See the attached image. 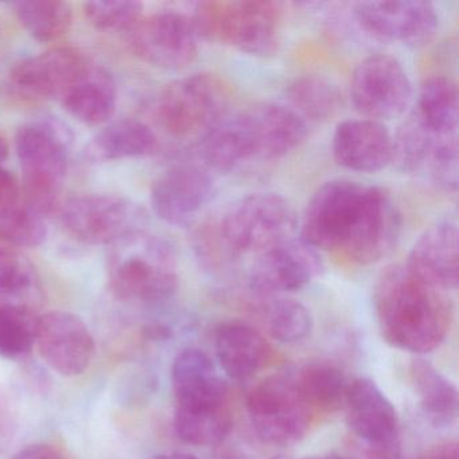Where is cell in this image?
Returning <instances> with one entry per match:
<instances>
[{"label":"cell","mask_w":459,"mask_h":459,"mask_svg":"<svg viewBox=\"0 0 459 459\" xmlns=\"http://www.w3.org/2000/svg\"><path fill=\"white\" fill-rule=\"evenodd\" d=\"M290 108L306 123H322L337 117L342 108V93L329 77L303 74L287 88Z\"/></svg>","instance_id":"83f0119b"},{"label":"cell","mask_w":459,"mask_h":459,"mask_svg":"<svg viewBox=\"0 0 459 459\" xmlns=\"http://www.w3.org/2000/svg\"><path fill=\"white\" fill-rule=\"evenodd\" d=\"M23 204L22 186L17 177L0 166V220Z\"/></svg>","instance_id":"74e56055"},{"label":"cell","mask_w":459,"mask_h":459,"mask_svg":"<svg viewBox=\"0 0 459 459\" xmlns=\"http://www.w3.org/2000/svg\"><path fill=\"white\" fill-rule=\"evenodd\" d=\"M112 247L108 276L117 297L134 302L160 303L176 294L178 267L168 241L141 230Z\"/></svg>","instance_id":"8992f818"},{"label":"cell","mask_w":459,"mask_h":459,"mask_svg":"<svg viewBox=\"0 0 459 459\" xmlns=\"http://www.w3.org/2000/svg\"><path fill=\"white\" fill-rule=\"evenodd\" d=\"M34 346L41 359L64 377L82 375L95 356V338L76 314L49 311L37 316Z\"/></svg>","instance_id":"e0dca14e"},{"label":"cell","mask_w":459,"mask_h":459,"mask_svg":"<svg viewBox=\"0 0 459 459\" xmlns=\"http://www.w3.org/2000/svg\"><path fill=\"white\" fill-rule=\"evenodd\" d=\"M66 232L90 246L115 244L141 230L144 213L141 206L114 195H88L71 198L61 209Z\"/></svg>","instance_id":"4fadbf2b"},{"label":"cell","mask_w":459,"mask_h":459,"mask_svg":"<svg viewBox=\"0 0 459 459\" xmlns=\"http://www.w3.org/2000/svg\"><path fill=\"white\" fill-rule=\"evenodd\" d=\"M18 20L39 42H53L68 33L72 26L71 4L60 0H23L13 4Z\"/></svg>","instance_id":"f546056e"},{"label":"cell","mask_w":459,"mask_h":459,"mask_svg":"<svg viewBox=\"0 0 459 459\" xmlns=\"http://www.w3.org/2000/svg\"><path fill=\"white\" fill-rule=\"evenodd\" d=\"M321 459H353L349 456L338 455V454H329V455L321 456Z\"/></svg>","instance_id":"ee69618b"},{"label":"cell","mask_w":459,"mask_h":459,"mask_svg":"<svg viewBox=\"0 0 459 459\" xmlns=\"http://www.w3.org/2000/svg\"><path fill=\"white\" fill-rule=\"evenodd\" d=\"M230 85L213 74H195L170 82L157 101L163 130L176 138H203L228 117Z\"/></svg>","instance_id":"52a82bcc"},{"label":"cell","mask_w":459,"mask_h":459,"mask_svg":"<svg viewBox=\"0 0 459 459\" xmlns=\"http://www.w3.org/2000/svg\"><path fill=\"white\" fill-rule=\"evenodd\" d=\"M193 248L204 267L211 271L230 270L238 260L225 244L217 221H204L195 228Z\"/></svg>","instance_id":"e575fe53"},{"label":"cell","mask_w":459,"mask_h":459,"mask_svg":"<svg viewBox=\"0 0 459 459\" xmlns=\"http://www.w3.org/2000/svg\"><path fill=\"white\" fill-rule=\"evenodd\" d=\"M45 217L23 201L20 208L0 220V238L10 246L34 248L47 238Z\"/></svg>","instance_id":"836d02e7"},{"label":"cell","mask_w":459,"mask_h":459,"mask_svg":"<svg viewBox=\"0 0 459 459\" xmlns=\"http://www.w3.org/2000/svg\"><path fill=\"white\" fill-rule=\"evenodd\" d=\"M459 93L456 82L447 76H431L419 88L415 117L437 136H456L459 120Z\"/></svg>","instance_id":"484cf974"},{"label":"cell","mask_w":459,"mask_h":459,"mask_svg":"<svg viewBox=\"0 0 459 459\" xmlns=\"http://www.w3.org/2000/svg\"><path fill=\"white\" fill-rule=\"evenodd\" d=\"M283 12L267 0H209L195 4L192 20L200 39L268 57L281 45Z\"/></svg>","instance_id":"5b68a950"},{"label":"cell","mask_w":459,"mask_h":459,"mask_svg":"<svg viewBox=\"0 0 459 459\" xmlns=\"http://www.w3.org/2000/svg\"><path fill=\"white\" fill-rule=\"evenodd\" d=\"M307 130V123L286 104H255L228 115L198 139V157L206 170L230 173L249 160L290 154L305 142Z\"/></svg>","instance_id":"3957f363"},{"label":"cell","mask_w":459,"mask_h":459,"mask_svg":"<svg viewBox=\"0 0 459 459\" xmlns=\"http://www.w3.org/2000/svg\"><path fill=\"white\" fill-rule=\"evenodd\" d=\"M324 271L319 251L292 238L257 255L249 268V289L257 297H283L305 289Z\"/></svg>","instance_id":"2e32d148"},{"label":"cell","mask_w":459,"mask_h":459,"mask_svg":"<svg viewBox=\"0 0 459 459\" xmlns=\"http://www.w3.org/2000/svg\"><path fill=\"white\" fill-rule=\"evenodd\" d=\"M152 459H200L195 454L184 453V451H173V453L158 454Z\"/></svg>","instance_id":"b9f144b4"},{"label":"cell","mask_w":459,"mask_h":459,"mask_svg":"<svg viewBox=\"0 0 459 459\" xmlns=\"http://www.w3.org/2000/svg\"><path fill=\"white\" fill-rule=\"evenodd\" d=\"M256 316L263 330L273 340L295 343L305 340L313 329L310 310L299 300L287 297H259Z\"/></svg>","instance_id":"f1b7e54d"},{"label":"cell","mask_w":459,"mask_h":459,"mask_svg":"<svg viewBox=\"0 0 459 459\" xmlns=\"http://www.w3.org/2000/svg\"><path fill=\"white\" fill-rule=\"evenodd\" d=\"M60 100L69 115L82 125H107L117 111V84L107 69L90 63Z\"/></svg>","instance_id":"603a6c76"},{"label":"cell","mask_w":459,"mask_h":459,"mask_svg":"<svg viewBox=\"0 0 459 459\" xmlns=\"http://www.w3.org/2000/svg\"><path fill=\"white\" fill-rule=\"evenodd\" d=\"M270 459H321V456H316V458H295V456H289V455H275Z\"/></svg>","instance_id":"f6af8a7d"},{"label":"cell","mask_w":459,"mask_h":459,"mask_svg":"<svg viewBox=\"0 0 459 459\" xmlns=\"http://www.w3.org/2000/svg\"><path fill=\"white\" fill-rule=\"evenodd\" d=\"M351 100L362 117L383 123L407 111L412 100V84L396 57L375 53L354 69Z\"/></svg>","instance_id":"7c38bea8"},{"label":"cell","mask_w":459,"mask_h":459,"mask_svg":"<svg viewBox=\"0 0 459 459\" xmlns=\"http://www.w3.org/2000/svg\"><path fill=\"white\" fill-rule=\"evenodd\" d=\"M247 412L259 439L271 446L295 445L307 435L314 413L303 402L294 370L276 373L249 391Z\"/></svg>","instance_id":"30bf717a"},{"label":"cell","mask_w":459,"mask_h":459,"mask_svg":"<svg viewBox=\"0 0 459 459\" xmlns=\"http://www.w3.org/2000/svg\"><path fill=\"white\" fill-rule=\"evenodd\" d=\"M214 195L209 170L195 163H179L166 170L152 187L150 203L158 219L173 227H190Z\"/></svg>","instance_id":"ac0fdd59"},{"label":"cell","mask_w":459,"mask_h":459,"mask_svg":"<svg viewBox=\"0 0 459 459\" xmlns=\"http://www.w3.org/2000/svg\"><path fill=\"white\" fill-rule=\"evenodd\" d=\"M160 147L154 131L136 119H122L108 123L99 131L85 149L92 162H112L128 158L149 157Z\"/></svg>","instance_id":"cb8c5ba5"},{"label":"cell","mask_w":459,"mask_h":459,"mask_svg":"<svg viewBox=\"0 0 459 459\" xmlns=\"http://www.w3.org/2000/svg\"><path fill=\"white\" fill-rule=\"evenodd\" d=\"M127 34L133 52L158 68H186L200 50L201 39L192 15L173 10L142 17Z\"/></svg>","instance_id":"5bb4252c"},{"label":"cell","mask_w":459,"mask_h":459,"mask_svg":"<svg viewBox=\"0 0 459 459\" xmlns=\"http://www.w3.org/2000/svg\"><path fill=\"white\" fill-rule=\"evenodd\" d=\"M15 152L23 173V201L47 217L57 205L68 170L65 139L53 126H23L15 136Z\"/></svg>","instance_id":"9c48e42d"},{"label":"cell","mask_w":459,"mask_h":459,"mask_svg":"<svg viewBox=\"0 0 459 459\" xmlns=\"http://www.w3.org/2000/svg\"><path fill=\"white\" fill-rule=\"evenodd\" d=\"M10 147L7 143L6 139L4 136H0V163H4V160L9 157Z\"/></svg>","instance_id":"7bdbcfd3"},{"label":"cell","mask_w":459,"mask_h":459,"mask_svg":"<svg viewBox=\"0 0 459 459\" xmlns=\"http://www.w3.org/2000/svg\"><path fill=\"white\" fill-rule=\"evenodd\" d=\"M298 228L316 248L359 265L388 256L402 232V216L383 187L333 179L311 195Z\"/></svg>","instance_id":"6da1fadb"},{"label":"cell","mask_w":459,"mask_h":459,"mask_svg":"<svg viewBox=\"0 0 459 459\" xmlns=\"http://www.w3.org/2000/svg\"><path fill=\"white\" fill-rule=\"evenodd\" d=\"M458 136L443 138L435 144L426 170L435 185L447 192L458 189Z\"/></svg>","instance_id":"8d00e7d4"},{"label":"cell","mask_w":459,"mask_h":459,"mask_svg":"<svg viewBox=\"0 0 459 459\" xmlns=\"http://www.w3.org/2000/svg\"><path fill=\"white\" fill-rule=\"evenodd\" d=\"M91 25L103 31H130L143 17V4L134 0H98L84 4Z\"/></svg>","instance_id":"d6a6232c"},{"label":"cell","mask_w":459,"mask_h":459,"mask_svg":"<svg viewBox=\"0 0 459 459\" xmlns=\"http://www.w3.org/2000/svg\"><path fill=\"white\" fill-rule=\"evenodd\" d=\"M335 162L351 171L377 173L392 165L394 141L391 131L377 120H343L332 139Z\"/></svg>","instance_id":"44dd1931"},{"label":"cell","mask_w":459,"mask_h":459,"mask_svg":"<svg viewBox=\"0 0 459 459\" xmlns=\"http://www.w3.org/2000/svg\"><path fill=\"white\" fill-rule=\"evenodd\" d=\"M450 138V136H447ZM442 136L429 133L412 111L399 126L396 133L392 134L394 154L392 165L403 173H418L424 170L435 144Z\"/></svg>","instance_id":"4dcf8cb0"},{"label":"cell","mask_w":459,"mask_h":459,"mask_svg":"<svg viewBox=\"0 0 459 459\" xmlns=\"http://www.w3.org/2000/svg\"><path fill=\"white\" fill-rule=\"evenodd\" d=\"M373 305L384 341L410 353H431L453 326L448 292L421 281L405 264L389 265L378 275Z\"/></svg>","instance_id":"7a4b0ae2"},{"label":"cell","mask_w":459,"mask_h":459,"mask_svg":"<svg viewBox=\"0 0 459 459\" xmlns=\"http://www.w3.org/2000/svg\"><path fill=\"white\" fill-rule=\"evenodd\" d=\"M33 284V273L25 257L6 246H0V302L15 305Z\"/></svg>","instance_id":"d590c367"},{"label":"cell","mask_w":459,"mask_h":459,"mask_svg":"<svg viewBox=\"0 0 459 459\" xmlns=\"http://www.w3.org/2000/svg\"><path fill=\"white\" fill-rule=\"evenodd\" d=\"M351 15L368 36L408 47L427 44L439 28L437 7L424 0L359 2Z\"/></svg>","instance_id":"9a60e30c"},{"label":"cell","mask_w":459,"mask_h":459,"mask_svg":"<svg viewBox=\"0 0 459 459\" xmlns=\"http://www.w3.org/2000/svg\"><path fill=\"white\" fill-rule=\"evenodd\" d=\"M90 63L76 48H53L15 64L9 74L10 88L30 100L60 99Z\"/></svg>","instance_id":"d6986e66"},{"label":"cell","mask_w":459,"mask_h":459,"mask_svg":"<svg viewBox=\"0 0 459 459\" xmlns=\"http://www.w3.org/2000/svg\"><path fill=\"white\" fill-rule=\"evenodd\" d=\"M408 373L419 407L427 420L434 427L451 426L458 416L459 408L455 384L423 359H413Z\"/></svg>","instance_id":"d4e9b609"},{"label":"cell","mask_w":459,"mask_h":459,"mask_svg":"<svg viewBox=\"0 0 459 459\" xmlns=\"http://www.w3.org/2000/svg\"><path fill=\"white\" fill-rule=\"evenodd\" d=\"M10 459H72L57 446L37 443L15 453Z\"/></svg>","instance_id":"f35d334b"},{"label":"cell","mask_w":459,"mask_h":459,"mask_svg":"<svg viewBox=\"0 0 459 459\" xmlns=\"http://www.w3.org/2000/svg\"><path fill=\"white\" fill-rule=\"evenodd\" d=\"M34 324L23 306L0 305V357L18 359L34 346Z\"/></svg>","instance_id":"1f68e13d"},{"label":"cell","mask_w":459,"mask_h":459,"mask_svg":"<svg viewBox=\"0 0 459 459\" xmlns=\"http://www.w3.org/2000/svg\"><path fill=\"white\" fill-rule=\"evenodd\" d=\"M14 435V415L6 394L0 391V451H4Z\"/></svg>","instance_id":"ab89813d"},{"label":"cell","mask_w":459,"mask_h":459,"mask_svg":"<svg viewBox=\"0 0 459 459\" xmlns=\"http://www.w3.org/2000/svg\"><path fill=\"white\" fill-rule=\"evenodd\" d=\"M416 459H459L458 442L446 440L431 446L420 454Z\"/></svg>","instance_id":"60d3db41"},{"label":"cell","mask_w":459,"mask_h":459,"mask_svg":"<svg viewBox=\"0 0 459 459\" xmlns=\"http://www.w3.org/2000/svg\"><path fill=\"white\" fill-rule=\"evenodd\" d=\"M214 351L220 367L233 381L249 380L273 359V348L262 332L241 321L216 327Z\"/></svg>","instance_id":"7402d4cb"},{"label":"cell","mask_w":459,"mask_h":459,"mask_svg":"<svg viewBox=\"0 0 459 459\" xmlns=\"http://www.w3.org/2000/svg\"><path fill=\"white\" fill-rule=\"evenodd\" d=\"M174 429L192 446H219L233 427L230 389L211 357L197 348L184 349L171 367Z\"/></svg>","instance_id":"277c9868"},{"label":"cell","mask_w":459,"mask_h":459,"mask_svg":"<svg viewBox=\"0 0 459 459\" xmlns=\"http://www.w3.org/2000/svg\"><path fill=\"white\" fill-rule=\"evenodd\" d=\"M458 220L440 217L413 243L405 267L426 283L450 292L458 286Z\"/></svg>","instance_id":"ffe728a7"},{"label":"cell","mask_w":459,"mask_h":459,"mask_svg":"<svg viewBox=\"0 0 459 459\" xmlns=\"http://www.w3.org/2000/svg\"><path fill=\"white\" fill-rule=\"evenodd\" d=\"M342 410L346 426L367 446L369 459H400L399 416L375 381L367 377L351 381Z\"/></svg>","instance_id":"8fae6325"},{"label":"cell","mask_w":459,"mask_h":459,"mask_svg":"<svg viewBox=\"0 0 459 459\" xmlns=\"http://www.w3.org/2000/svg\"><path fill=\"white\" fill-rule=\"evenodd\" d=\"M294 375L300 396L314 415L342 410L351 381L340 368L330 362H310L295 369Z\"/></svg>","instance_id":"4316f807"},{"label":"cell","mask_w":459,"mask_h":459,"mask_svg":"<svg viewBox=\"0 0 459 459\" xmlns=\"http://www.w3.org/2000/svg\"><path fill=\"white\" fill-rule=\"evenodd\" d=\"M219 230L233 255H257L295 238L299 225L291 204L278 193H254L232 204Z\"/></svg>","instance_id":"ba28073f"}]
</instances>
